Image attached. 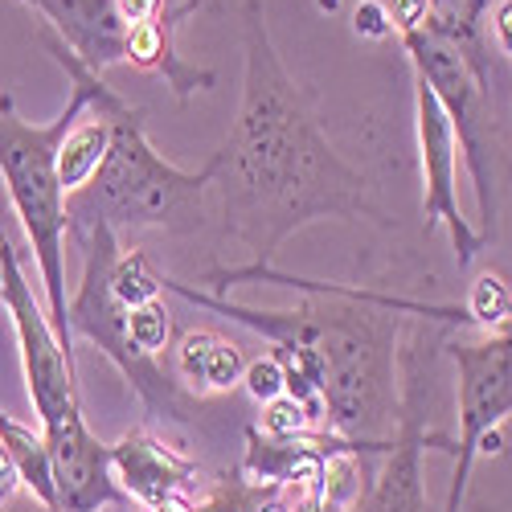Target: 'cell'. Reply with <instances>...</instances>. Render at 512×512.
<instances>
[{
  "label": "cell",
  "mask_w": 512,
  "mask_h": 512,
  "mask_svg": "<svg viewBox=\"0 0 512 512\" xmlns=\"http://www.w3.org/2000/svg\"><path fill=\"white\" fill-rule=\"evenodd\" d=\"M242 107L226 144L209 156V189L222 201L226 238L250 250L254 267H275L279 246L320 218H377L369 181L332 148L316 99L287 74L263 0L242 5Z\"/></svg>",
  "instance_id": "6da1fadb"
},
{
  "label": "cell",
  "mask_w": 512,
  "mask_h": 512,
  "mask_svg": "<svg viewBox=\"0 0 512 512\" xmlns=\"http://www.w3.org/2000/svg\"><path fill=\"white\" fill-rule=\"evenodd\" d=\"M218 291H230L234 283L267 279L283 287H300L308 300L295 308H246L226 295L197 291L181 279H168L164 287L177 291L181 300L209 308L218 316H230L271 345L279 340H300L312 345L328 365V431L357 439V443H386L394 439L390 426L398 414V381H394V353H398V295H377L365 287L345 283H320L300 279L279 267H213L205 275Z\"/></svg>",
  "instance_id": "7a4b0ae2"
},
{
  "label": "cell",
  "mask_w": 512,
  "mask_h": 512,
  "mask_svg": "<svg viewBox=\"0 0 512 512\" xmlns=\"http://www.w3.org/2000/svg\"><path fill=\"white\" fill-rule=\"evenodd\" d=\"M37 41L66 78H78L87 91V111L103 115L111 127V144L99 164V173L66 197V222L70 234H82L91 226H107L115 234L123 230H173L189 234L205 222V193L213 181V168L201 164L197 173L168 164L148 132H144V111L127 103L115 87H107L103 74L82 66L50 25L37 29Z\"/></svg>",
  "instance_id": "3957f363"
},
{
  "label": "cell",
  "mask_w": 512,
  "mask_h": 512,
  "mask_svg": "<svg viewBox=\"0 0 512 512\" xmlns=\"http://www.w3.org/2000/svg\"><path fill=\"white\" fill-rule=\"evenodd\" d=\"M70 82L66 111L50 123H29L17 115L13 95H0V181H5L13 218L25 230V242L33 250V263L46 287V312L58 332V340L70 349L66 328V189L58 177V152L70 127L87 115V91L78 78Z\"/></svg>",
  "instance_id": "277c9868"
},
{
  "label": "cell",
  "mask_w": 512,
  "mask_h": 512,
  "mask_svg": "<svg viewBox=\"0 0 512 512\" xmlns=\"http://www.w3.org/2000/svg\"><path fill=\"white\" fill-rule=\"evenodd\" d=\"M82 246V279L78 291L66 304V328L70 340L82 336L127 377V386L136 390V398L144 402L148 418H164V422H189L193 410L201 406L197 394H189L181 381L160 365V357H144L132 336H127V308L111 295V267L119 254V234L107 226H91L74 234Z\"/></svg>",
  "instance_id": "5b68a950"
},
{
  "label": "cell",
  "mask_w": 512,
  "mask_h": 512,
  "mask_svg": "<svg viewBox=\"0 0 512 512\" xmlns=\"http://www.w3.org/2000/svg\"><path fill=\"white\" fill-rule=\"evenodd\" d=\"M447 357L455 361V406H459V439L451 455V488L443 512H463L467 484L476 459L500 451L496 426L512 418V320L480 340H451Z\"/></svg>",
  "instance_id": "8992f818"
},
{
  "label": "cell",
  "mask_w": 512,
  "mask_h": 512,
  "mask_svg": "<svg viewBox=\"0 0 512 512\" xmlns=\"http://www.w3.org/2000/svg\"><path fill=\"white\" fill-rule=\"evenodd\" d=\"M402 50L414 66V78H422L435 91L443 111L455 123L459 152L467 160V173L476 185V205H480V234H496V189H492V156H496V127L488 111V87L467 70V62L447 50L443 41H435L426 29L402 33Z\"/></svg>",
  "instance_id": "52a82bcc"
},
{
  "label": "cell",
  "mask_w": 512,
  "mask_h": 512,
  "mask_svg": "<svg viewBox=\"0 0 512 512\" xmlns=\"http://www.w3.org/2000/svg\"><path fill=\"white\" fill-rule=\"evenodd\" d=\"M0 304L9 308L17 345H21V369L29 402L37 410V431L58 426L62 418L78 414V381H74V353L58 340L50 312L37 304L33 283L21 267L17 238H0Z\"/></svg>",
  "instance_id": "ba28073f"
},
{
  "label": "cell",
  "mask_w": 512,
  "mask_h": 512,
  "mask_svg": "<svg viewBox=\"0 0 512 512\" xmlns=\"http://www.w3.org/2000/svg\"><path fill=\"white\" fill-rule=\"evenodd\" d=\"M414 127H418V156H422V209L426 234L447 230L459 267H472L488 238L463 218L459 205V136L455 123L422 78H414Z\"/></svg>",
  "instance_id": "9c48e42d"
},
{
  "label": "cell",
  "mask_w": 512,
  "mask_h": 512,
  "mask_svg": "<svg viewBox=\"0 0 512 512\" xmlns=\"http://www.w3.org/2000/svg\"><path fill=\"white\" fill-rule=\"evenodd\" d=\"M54 463V488H58V512H99L107 504H123V488L111 472V447L91 435L87 418L70 414L58 426L41 431Z\"/></svg>",
  "instance_id": "30bf717a"
},
{
  "label": "cell",
  "mask_w": 512,
  "mask_h": 512,
  "mask_svg": "<svg viewBox=\"0 0 512 512\" xmlns=\"http://www.w3.org/2000/svg\"><path fill=\"white\" fill-rule=\"evenodd\" d=\"M426 451L455 455V443L447 435L426 431L422 410L410 394V406L394 431V447L353 512H426V492H422V455Z\"/></svg>",
  "instance_id": "8fae6325"
},
{
  "label": "cell",
  "mask_w": 512,
  "mask_h": 512,
  "mask_svg": "<svg viewBox=\"0 0 512 512\" xmlns=\"http://www.w3.org/2000/svg\"><path fill=\"white\" fill-rule=\"evenodd\" d=\"M46 17L62 46L95 74L127 62V21L115 0H17Z\"/></svg>",
  "instance_id": "7c38bea8"
},
{
  "label": "cell",
  "mask_w": 512,
  "mask_h": 512,
  "mask_svg": "<svg viewBox=\"0 0 512 512\" xmlns=\"http://www.w3.org/2000/svg\"><path fill=\"white\" fill-rule=\"evenodd\" d=\"M111 472H115V484L123 488V496L144 508L164 496L189 492L201 480L197 459H189L173 443L156 439L144 426H136V431H127L119 443H111Z\"/></svg>",
  "instance_id": "4fadbf2b"
},
{
  "label": "cell",
  "mask_w": 512,
  "mask_h": 512,
  "mask_svg": "<svg viewBox=\"0 0 512 512\" xmlns=\"http://www.w3.org/2000/svg\"><path fill=\"white\" fill-rule=\"evenodd\" d=\"M193 9H201V0H168V9L160 17L140 21V25H127V62L140 66V70L160 74L181 103L189 95L213 87V70H197V66H189L177 54V25Z\"/></svg>",
  "instance_id": "5bb4252c"
},
{
  "label": "cell",
  "mask_w": 512,
  "mask_h": 512,
  "mask_svg": "<svg viewBox=\"0 0 512 512\" xmlns=\"http://www.w3.org/2000/svg\"><path fill=\"white\" fill-rule=\"evenodd\" d=\"M246 373V357L234 340L197 328L185 332L177 340V377L185 381V390L205 398V394H230L234 386H242Z\"/></svg>",
  "instance_id": "9a60e30c"
},
{
  "label": "cell",
  "mask_w": 512,
  "mask_h": 512,
  "mask_svg": "<svg viewBox=\"0 0 512 512\" xmlns=\"http://www.w3.org/2000/svg\"><path fill=\"white\" fill-rule=\"evenodd\" d=\"M488 9H492V0H431V13H426L422 29L435 41H443L447 50H455L467 62V70L492 91V50L484 37Z\"/></svg>",
  "instance_id": "2e32d148"
},
{
  "label": "cell",
  "mask_w": 512,
  "mask_h": 512,
  "mask_svg": "<svg viewBox=\"0 0 512 512\" xmlns=\"http://www.w3.org/2000/svg\"><path fill=\"white\" fill-rule=\"evenodd\" d=\"M0 447L9 451L17 476L33 492V500L46 508V512H58L54 463H50V447H46V439H41V431H33V426H21L9 414H0Z\"/></svg>",
  "instance_id": "e0dca14e"
},
{
  "label": "cell",
  "mask_w": 512,
  "mask_h": 512,
  "mask_svg": "<svg viewBox=\"0 0 512 512\" xmlns=\"http://www.w3.org/2000/svg\"><path fill=\"white\" fill-rule=\"evenodd\" d=\"M107 144H111V127H107V119L95 115V111H91L87 123L78 119L70 132H66L62 152H58V177H62L66 197H70L74 189H82V185H87V181L99 173V164H103V156H107Z\"/></svg>",
  "instance_id": "ac0fdd59"
},
{
  "label": "cell",
  "mask_w": 512,
  "mask_h": 512,
  "mask_svg": "<svg viewBox=\"0 0 512 512\" xmlns=\"http://www.w3.org/2000/svg\"><path fill=\"white\" fill-rule=\"evenodd\" d=\"M164 291V271H156V263L148 259L144 250H123L115 254V267H111V295L127 308L136 312L152 300H160Z\"/></svg>",
  "instance_id": "d6986e66"
},
{
  "label": "cell",
  "mask_w": 512,
  "mask_h": 512,
  "mask_svg": "<svg viewBox=\"0 0 512 512\" xmlns=\"http://www.w3.org/2000/svg\"><path fill=\"white\" fill-rule=\"evenodd\" d=\"M463 308H467V316H472V324H480L484 332H496L512 320V291L496 271H484V275H476L472 287H467Z\"/></svg>",
  "instance_id": "ffe728a7"
},
{
  "label": "cell",
  "mask_w": 512,
  "mask_h": 512,
  "mask_svg": "<svg viewBox=\"0 0 512 512\" xmlns=\"http://www.w3.org/2000/svg\"><path fill=\"white\" fill-rule=\"evenodd\" d=\"M275 492L279 488L254 484L242 472L238 476H222V480H213V488L205 492V500L197 504V512H263Z\"/></svg>",
  "instance_id": "44dd1931"
},
{
  "label": "cell",
  "mask_w": 512,
  "mask_h": 512,
  "mask_svg": "<svg viewBox=\"0 0 512 512\" xmlns=\"http://www.w3.org/2000/svg\"><path fill=\"white\" fill-rule=\"evenodd\" d=\"M127 336H132V345L144 357H160L168 349V340H173V316H168L164 300H152L136 312H127Z\"/></svg>",
  "instance_id": "7402d4cb"
},
{
  "label": "cell",
  "mask_w": 512,
  "mask_h": 512,
  "mask_svg": "<svg viewBox=\"0 0 512 512\" xmlns=\"http://www.w3.org/2000/svg\"><path fill=\"white\" fill-rule=\"evenodd\" d=\"M259 431L271 435V439H295V435H304V431H324V426H316L295 398L279 394L275 402L263 406V414H259Z\"/></svg>",
  "instance_id": "603a6c76"
},
{
  "label": "cell",
  "mask_w": 512,
  "mask_h": 512,
  "mask_svg": "<svg viewBox=\"0 0 512 512\" xmlns=\"http://www.w3.org/2000/svg\"><path fill=\"white\" fill-rule=\"evenodd\" d=\"M242 386H246V394L259 402V406L275 402V398L283 394V365H279V357L267 353V357H259V361H250L246 373H242Z\"/></svg>",
  "instance_id": "cb8c5ba5"
},
{
  "label": "cell",
  "mask_w": 512,
  "mask_h": 512,
  "mask_svg": "<svg viewBox=\"0 0 512 512\" xmlns=\"http://www.w3.org/2000/svg\"><path fill=\"white\" fill-rule=\"evenodd\" d=\"M353 29H357V37H369V41H381V37L394 33L390 13H386V5H381V0H357Z\"/></svg>",
  "instance_id": "d4e9b609"
},
{
  "label": "cell",
  "mask_w": 512,
  "mask_h": 512,
  "mask_svg": "<svg viewBox=\"0 0 512 512\" xmlns=\"http://www.w3.org/2000/svg\"><path fill=\"white\" fill-rule=\"evenodd\" d=\"M381 5H386L390 25H394L398 37L422 29L426 25V13H431V0H381Z\"/></svg>",
  "instance_id": "484cf974"
},
{
  "label": "cell",
  "mask_w": 512,
  "mask_h": 512,
  "mask_svg": "<svg viewBox=\"0 0 512 512\" xmlns=\"http://www.w3.org/2000/svg\"><path fill=\"white\" fill-rule=\"evenodd\" d=\"M488 29H492V37H496V50L512 58V0H492Z\"/></svg>",
  "instance_id": "4316f807"
},
{
  "label": "cell",
  "mask_w": 512,
  "mask_h": 512,
  "mask_svg": "<svg viewBox=\"0 0 512 512\" xmlns=\"http://www.w3.org/2000/svg\"><path fill=\"white\" fill-rule=\"evenodd\" d=\"M115 5H119V17H123L127 25H140V21L160 17V13L168 9V0H115Z\"/></svg>",
  "instance_id": "83f0119b"
},
{
  "label": "cell",
  "mask_w": 512,
  "mask_h": 512,
  "mask_svg": "<svg viewBox=\"0 0 512 512\" xmlns=\"http://www.w3.org/2000/svg\"><path fill=\"white\" fill-rule=\"evenodd\" d=\"M21 488V476H17V467L9 459V451L0 447V504H9V496Z\"/></svg>",
  "instance_id": "f1b7e54d"
},
{
  "label": "cell",
  "mask_w": 512,
  "mask_h": 512,
  "mask_svg": "<svg viewBox=\"0 0 512 512\" xmlns=\"http://www.w3.org/2000/svg\"><path fill=\"white\" fill-rule=\"evenodd\" d=\"M144 512H197V504L189 500V492H177V496H164V500L148 504Z\"/></svg>",
  "instance_id": "f546056e"
},
{
  "label": "cell",
  "mask_w": 512,
  "mask_h": 512,
  "mask_svg": "<svg viewBox=\"0 0 512 512\" xmlns=\"http://www.w3.org/2000/svg\"><path fill=\"white\" fill-rule=\"evenodd\" d=\"M9 218H13V205H9L5 181H0V238H13V234H9Z\"/></svg>",
  "instance_id": "4dcf8cb0"
},
{
  "label": "cell",
  "mask_w": 512,
  "mask_h": 512,
  "mask_svg": "<svg viewBox=\"0 0 512 512\" xmlns=\"http://www.w3.org/2000/svg\"><path fill=\"white\" fill-rule=\"evenodd\" d=\"M316 9H320V13H336L340 0H316Z\"/></svg>",
  "instance_id": "1f68e13d"
}]
</instances>
